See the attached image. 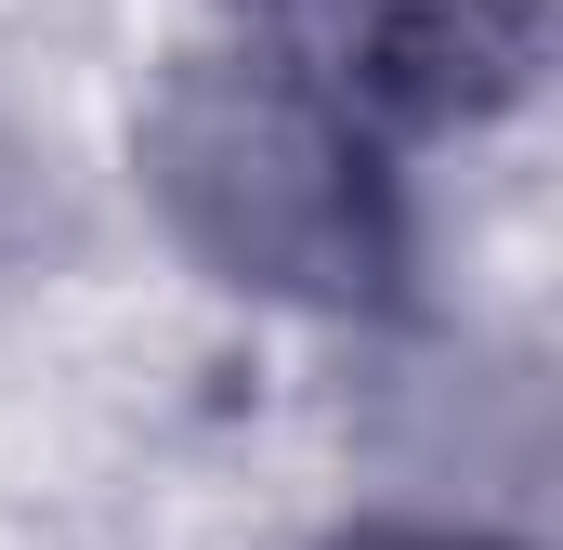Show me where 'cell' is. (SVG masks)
Listing matches in <instances>:
<instances>
[{
	"label": "cell",
	"instance_id": "1",
	"mask_svg": "<svg viewBox=\"0 0 563 550\" xmlns=\"http://www.w3.org/2000/svg\"><path fill=\"white\" fill-rule=\"evenodd\" d=\"M144 197L157 223L250 301L301 315H394L420 237H407V184L367 119H341L328 92H301L263 53H184L144 92Z\"/></svg>",
	"mask_w": 563,
	"mask_h": 550
},
{
	"label": "cell",
	"instance_id": "2",
	"mask_svg": "<svg viewBox=\"0 0 563 550\" xmlns=\"http://www.w3.org/2000/svg\"><path fill=\"white\" fill-rule=\"evenodd\" d=\"M236 26L263 66H288L380 144L525 106V79L551 53L538 0H236Z\"/></svg>",
	"mask_w": 563,
	"mask_h": 550
},
{
	"label": "cell",
	"instance_id": "3",
	"mask_svg": "<svg viewBox=\"0 0 563 550\" xmlns=\"http://www.w3.org/2000/svg\"><path fill=\"white\" fill-rule=\"evenodd\" d=\"M328 550H511V538H472V525H341Z\"/></svg>",
	"mask_w": 563,
	"mask_h": 550
}]
</instances>
